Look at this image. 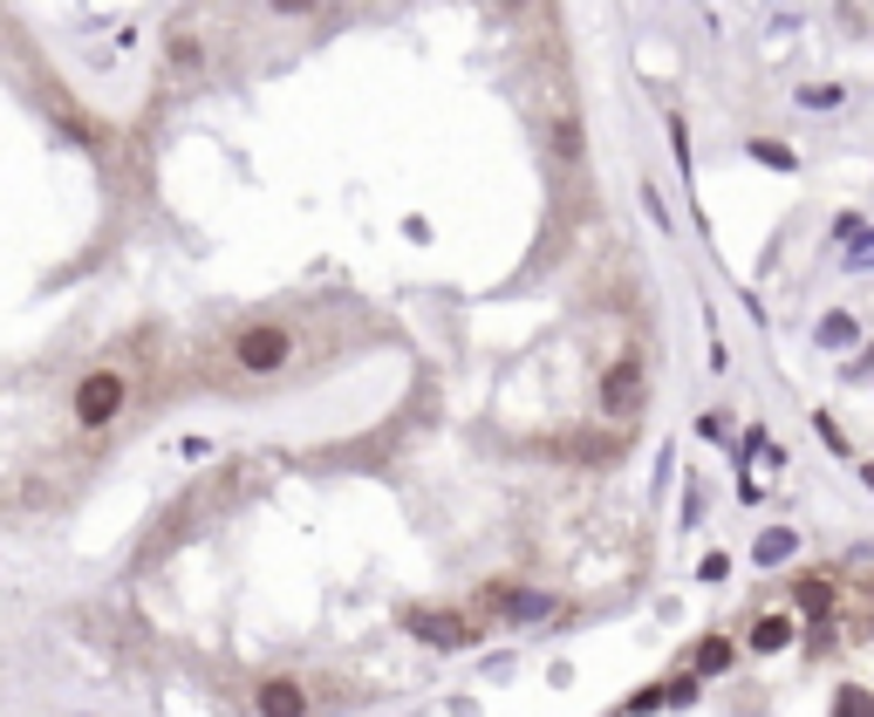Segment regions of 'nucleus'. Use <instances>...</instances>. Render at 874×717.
I'll return each mask as SVG.
<instances>
[{
    "label": "nucleus",
    "instance_id": "6e6552de",
    "mask_svg": "<svg viewBox=\"0 0 874 717\" xmlns=\"http://www.w3.org/2000/svg\"><path fill=\"white\" fill-rule=\"evenodd\" d=\"M547 150H553V165H581V157H587V137H581V116L574 110L547 116Z\"/></svg>",
    "mask_w": 874,
    "mask_h": 717
},
{
    "label": "nucleus",
    "instance_id": "f257e3e1",
    "mask_svg": "<svg viewBox=\"0 0 874 717\" xmlns=\"http://www.w3.org/2000/svg\"><path fill=\"white\" fill-rule=\"evenodd\" d=\"M594 404H602L608 424H628L635 430V417L649 411V363H643V349H615L608 355L602 376H594Z\"/></svg>",
    "mask_w": 874,
    "mask_h": 717
},
{
    "label": "nucleus",
    "instance_id": "9b49d317",
    "mask_svg": "<svg viewBox=\"0 0 874 717\" xmlns=\"http://www.w3.org/2000/svg\"><path fill=\"white\" fill-rule=\"evenodd\" d=\"M165 62H171V75H198V69H206V42H198L191 28H171V42H165Z\"/></svg>",
    "mask_w": 874,
    "mask_h": 717
},
{
    "label": "nucleus",
    "instance_id": "1a4fd4ad",
    "mask_svg": "<svg viewBox=\"0 0 874 717\" xmlns=\"http://www.w3.org/2000/svg\"><path fill=\"white\" fill-rule=\"evenodd\" d=\"M792 553H800V533H792V527H766L759 540H751V561H759V568H785Z\"/></svg>",
    "mask_w": 874,
    "mask_h": 717
},
{
    "label": "nucleus",
    "instance_id": "2eb2a0df",
    "mask_svg": "<svg viewBox=\"0 0 874 717\" xmlns=\"http://www.w3.org/2000/svg\"><path fill=\"white\" fill-rule=\"evenodd\" d=\"M697 690H704V676L697 669H677V684H663V704L684 710V704H697Z\"/></svg>",
    "mask_w": 874,
    "mask_h": 717
},
{
    "label": "nucleus",
    "instance_id": "423d86ee",
    "mask_svg": "<svg viewBox=\"0 0 874 717\" xmlns=\"http://www.w3.org/2000/svg\"><path fill=\"white\" fill-rule=\"evenodd\" d=\"M253 710L260 717H308V684H301V676H260V684H253Z\"/></svg>",
    "mask_w": 874,
    "mask_h": 717
},
{
    "label": "nucleus",
    "instance_id": "ddd939ff",
    "mask_svg": "<svg viewBox=\"0 0 874 717\" xmlns=\"http://www.w3.org/2000/svg\"><path fill=\"white\" fill-rule=\"evenodd\" d=\"M833 717H874V690L867 684H841L833 690Z\"/></svg>",
    "mask_w": 874,
    "mask_h": 717
},
{
    "label": "nucleus",
    "instance_id": "9d476101",
    "mask_svg": "<svg viewBox=\"0 0 874 717\" xmlns=\"http://www.w3.org/2000/svg\"><path fill=\"white\" fill-rule=\"evenodd\" d=\"M731 663H738V643H731V635H704V643L690 650V669H697V676H725Z\"/></svg>",
    "mask_w": 874,
    "mask_h": 717
},
{
    "label": "nucleus",
    "instance_id": "a211bd4d",
    "mask_svg": "<svg viewBox=\"0 0 874 717\" xmlns=\"http://www.w3.org/2000/svg\"><path fill=\"white\" fill-rule=\"evenodd\" d=\"M813 430H820V437H826V445H833V451H841V458H854V445H847V437H841V424H833L826 411H813Z\"/></svg>",
    "mask_w": 874,
    "mask_h": 717
},
{
    "label": "nucleus",
    "instance_id": "f03ea898",
    "mask_svg": "<svg viewBox=\"0 0 874 717\" xmlns=\"http://www.w3.org/2000/svg\"><path fill=\"white\" fill-rule=\"evenodd\" d=\"M294 355H301V335L288 322H247L226 342V363L240 376H281V370H294Z\"/></svg>",
    "mask_w": 874,
    "mask_h": 717
},
{
    "label": "nucleus",
    "instance_id": "6ab92c4d",
    "mask_svg": "<svg viewBox=\"0 0 874 717\" xmlns=\"http://www.w3.org/2000/svg\"><path fill=\"white\" fill-rule=\"evenodd\" d=\"M697 430H704V437H731V417H725V411H704Z\"/></svg>",
    "mask_w": 874,
    "mask_h": 717
},
{
    "label": "nucleus",
    "instance_id": "aec40b11",
    "mask_svg": "<svg viewBox=\"0 0 874 717\" xmlns=\"http://www.w3.org/2000/svg\"><path fill=\"white\" fill-rule=\"evenodd\" d=\"M329 0H273V14H322Z\"/></svg>",
    "mask_w": 874,
    "mask_h": 717
},
{
    "label": "nucleus",
    "instance_id": "dca6fc26",
    "mask_svg": "<svg viewBox=\"0 0 874 717\" xmlns=\"http://www.w3.org/2000/svg\"><path fill=\"white\" fill-rule=\"evenodd\" d=\"M690 574H697V581H704V588H718V581H725V574H731V553H725V547H710V553H704V561H697V568H690Z\"/></svg>",
    "mask_w": 874,
    "mask_h": 717
},
{
    "label": "nucleus",
    "instance_id": "412c9836",
    "mask_svg": "<svg viewBox=\"0 0 874 717\" xmlns=\"http://www.w3.org/2000/svg\"><path fill=\"white\" fill-rule=\"evenodd\" d=\"M861 478H867V492H874V458H867V465H861Z\"/></svg>",
    "mask_w": 874,
    "mask_h": 717
},
{
    "label": "nucleus",
    "instance_id": "20e7f679",
    "mask_svg": "<svg viewBox=\"0 0 874 717\" xmlns=\"http://www.w3.org/2000/svg\"><path fill=\"white\" fill-rule=\"evenodd\" d=\"M628 424H587V430H561V437H547V458H561V465H587V471H608V465H622V451H628Z\"/></svg>",
    "mask_w": 874,
    "mask_h": 717
},
{
    "label": "nucleus",
    "instance_id": "39448f33",
    "mask_svg": "<svg viewBox=\"0 0 874 717\" xmlns=\"http://www.w3.org/2000/svg\"><path fill=\"white\" fill-rule=\"evenodd\" d=\"M124 404H131V376L124 370H90L83 383H75V424L83 430H110L116 417H124Z\"/></svg>",
    "mask_w": 874,
    "mask_h": 717
},
{
    "label": "nucleus",
    "instance_id": "4468645a",
    "mask_svg": "<svg viewBox=\"0 0 874 717\" xmlns=\"http://www.w3.org/2000/svg\"><path fill=\"white\" fill-rule=\"evenodd\" d=\"M861 329H854V314H841V308H833V314H820V349H847Z\"/></svg>",
    "mask_w": 874,
    "mask_h": 717
},
{
    "label": "nucleus",
    "instance_id": "0eeeda50",
    "mask_svg": "<svg viewBox=\"0 0 874 717\" xmlns=\"http://www.w3.org/2000/svg\"><path fill=\"white\" fill-rule=\"evenodd\" d=\"M792 643H800V615H785V609H772V615H759V622L745 628V650L751 656H779Z\"/></svg>",
    "mask_w": 874,
    "mask_h": 717
},
{
    "label": "nucleus",
    "instance_id": "f8f14e48",
    "mask_svg": "<svg viewBox=\"0 0 874 717\" xmlns=\"http://www.w3.org/2000/svg\"><path fill=\"white\" fill-rule=\"evenodd\" d=\"M785 465V445H779V437H766V430H745V445H738V465Z\"/></svg>",
    "mask_w": 874,
    "mask_h": 717
},
{
    "label": "nucleus",
    "instance_id": "7ed1b4c3",
    "mask_svg": "<svg viewBox=\"0 0 874 717\" xmlns=\"http://www.w3.org/2000/svg\"><path fill=\"white\" fill-rule=\"evenodd\" d=\"M404 628L417 635V643H430V650H479L492 622L471 615V609H451V602H410Z\"/></svg>",
    "mask_w": 874,
    "mask_h": 717
},
{
    "label": "nucleus",
    "instance_id": "f3484780",
    "mask_svg": "<svg viewBox=\"0 0 874 717\" xmlns=\"http://www.w3.org/2000/svg\"><path fill=\"white\" fill-rule=\"evenodd\" d=\"M643 710H663V684H643V690L622 704V717H643Z\"/></svg>",
    "mask_w": 874,
    "mask_h": 717
}]
</instances>
